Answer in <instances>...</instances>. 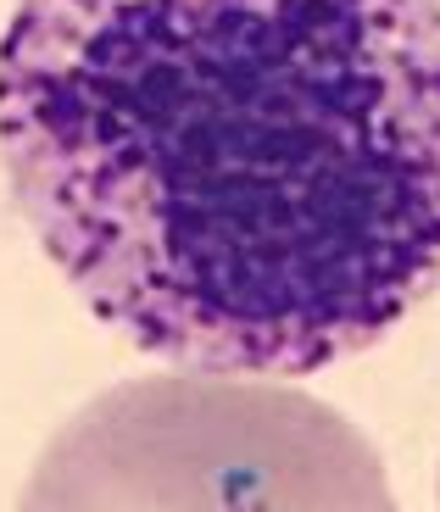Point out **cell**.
I'll use <instances>...</instances> for the list:
<instances>
[{
	"mask_svg": "<svg viewBox=\"0 0 440 512\" xmlns=\"http://www.w3.org/2000/svg\"><path fill=\"white\" fill-rule=\"evenodd\" d=\"M17 512H396L368 435L279 379L140 373L73 412Z\"/></svg>",
	"mask_w": 440,
	"mask_h": 512,
	"instance_id": "7a4b0ae2",
	"label": "cell"
},
{
	"mask_svg": "<svg viewBox=\"0 0 440 512\" xmlns=\"http://www.w3.org/2000/svg\"><path fill=\"white\" fill-rule=\"evenodd\" d=\"M0 167L129 346L307 379L440 284V0H17Z\"/></svg>",
	"mask_w": 440,
	"mask_h": 512,
	"instance_id": "6da1fadb",
	"label": "cell"
}]
</instances>
